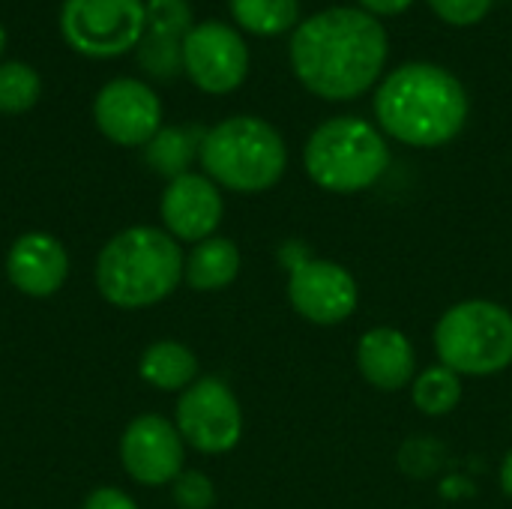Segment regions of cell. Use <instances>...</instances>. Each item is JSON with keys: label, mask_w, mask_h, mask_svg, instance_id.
Here are the masks:
<instances>
[{"label": "cell", "mask_w": 512, "mask_h": 509, "mask_svg": "<svg viewBox=\"0 0 512 509\" xmlns=\"http://www.w3.org/2000/svg\"><path fill=\"white\" fill-rule=\"evenodd\" d=\"M387 63V30L363 9L333 6L309 15L291 36V66L300 84L327 99L363 96Z\"/></svg>", "instance_id": "cell-1"}, {"label": "cell", "mask_w": 512, "mask_h": 509, "mask_svg": "<svg viewBox=\"0 0 512 509\" xmlns=\"http://www.w3.org/2000/svg\"><path fill=\"white\" fill-rule=\"evenodd\" d=\"M375 114L387 135L408 147L450 144L468 120L462 81L435 63L393 69L375 93Z\"/></svg>", "instance_id": "cell-2"}, {"label": "cell", "mask_w": 512, "mask_h": 509, "mask_svg": "<svg viewBox=\"0 0 512 509\" xmlns=\"http://www.w3.org/2000/svg\"><path fill=\"white\" fill-rule=\"evenodd\" d=\"M186 255L165 228L135 225L114 234L96 258V288L117 309L156 306L183 282Z\"/></svg>", "instance_id": "cell-3"}, {"label": "cell", "mask_w": 512, "mask_h": 509, "mask_svg": "<svg viewBox=\"0 0 512 509\" xmlns=\"http://www.w3.org/2000/svg\"><path fill=\"white\" fill-rule=\"evenodd\" d=\"M207 177L231 192H264L288 165L282 135L261 117H228L204 132L198 153Z\"/></svg>", "instance_id": "cell-4"}, {"label": "cell", "mask_w": 512, "mask_h": 509, "mask_svg": "<svg viewBox=\"0 0 512 509\" xmlns=\"http://www.w3.org/2000/svg\"><path fill=\"white\" fill-rule=\"evenodd\" d=\"M303 165L321 189L354 195L384 177L390 168V147L372 123L360 117H333L309 135Z\"/></svg>", "instance_id": "cell-5"}, {"label": "cell", "mask_w": 512, "mask_h": 509, "mask_svg": "<svg viewBox=\"0 0 512 509\" xmlns=\"http://www.w3.org/2000/svg\"><path fill=\"white\" fill-rule=\"evenodd\" d=\"M441 366L456 375L486 378L512 366V312L492 300H465L435 327Z\"/></svg>", "instance_id": "cell-6"}, {"label": "cell", "mask_w": 512, "mask_h": 509, "mask_svg": "<svg viewBox=\"0 0 512 509\" xmlns=\"http://www.w3.org/2000/svg\"><path fill=\"white\" fill-rule=\"evenodd\" d=\"M147 24L144 0H66L60 33L84 57H117L141 42Z\"/></svg>", "instance_id": "cell-7"}, {"label": "cell", "mask_w": 512, "mask_h": 509, "mask_svg": "<svg viewBox=\"0 0 512 509\" xmlns=\"http://www.w3.org/2000/svg\"><path fill=\"white\" fill-rule=\"evenodd\" d=\"M174 426L192 450L219 456L240 444L243 411L225 381L198 378L192 387L180 393Z\"/></svg>", "instance_id": "cell-8"}, {"label": "cell", "mask_w": 512, "mask_h": 509, "mask_svg": "<svg viewBox=\"0 0 512 509\" xmlns=\"http://www.w3.org/2000/svg\"><path fill=\"white\" fill-rule=\"evenodd\" d=\"M357 282L354 276L324 258H297L288 264V300L294 312L318 327L342 324L357 309Z\"/></svg>", "instance_id": "cell-9"}, {"label": "cell", "mask_w": 512, "mask_h": 509, "mask_svg": "<svg viewBox=\"0 0 512 509\" xmlns=\"http://www.w3.org/2000/svg\"><path fill=\"white\" fill-rule=\"evenodd\" d=\"M183 69L204 93H231L249 75V48L234 27L204 21L183 39Z\"/></svg>", "instance_id": "cell-10"}, {"label": "cell", "mask_w": 512, "mask_h": 509, "mask_svg": "<svg viewBox=\"0 0 512 509\" xmlns=\"http://www.w3.org/2000/svg\"><path fill=\"white\" fill-rule=\"evenodd\" d=\"M186 441L177 426L159 414L135 417L120 438V462L126 474L141 486H165L183 474Z\"/></svg>", "instance_id": "cell-11"}, {"label": "cell", "mask_w": 512, "mask_h": 509, "mask_svg": "<svg viewBox=\"0 0 512 509\" xmlns=\"http://www.w3.org/2000/svg\"><path fill=\"white\" fill-rule=\"evenodd\" d=\"M93 120L108 141L120 147H144L162 129V102L147 84L114 78L96 93Z\"/></svg>", "instance_id": "cell-12"}, {"label": "cell", "mask_w": 512, "mask_h": 509, "mask_svg": "<svg viewBox=\"0 0 512 509\" xmlns=\"http://www.w3.org/2000/svg\"><path fill=\"white\" fill-rule=\"evenodd\" d=\"M159 213H162L165 231L177 243H201L213 237V231L219 228L225 204H222L219 186L207 174L189 171L183 177H174L165 186Z\"/></svg>", "instance_id": "cell-13"}, {"label": "cell", "mask_w": 512, "mask_h": 509, "mask_svg": "<svg viewBox=\"0 0 512 509\" xmlns=\"http://www.w3.org/2000/svg\"><path fill=\"white\" fill-rule=\"evenodd\" d=\"M6 276L21 294L45 300L63 288L69 276V252L57 237L45 231H27L9 246Z\"/></svg>", "instance_id": "cell-14"}, {"label": "cell", "mask_w": 512, "mask_h": 509, "mask_svg": "<svg viewBox=\"0 0 512 509\" xmlns=\"http://www.w3.org/2000/svg\"><path fill=\"white\" fill-rule=\"evenodd\" d=\"M192 30V9L186 0H147V24L141 33L138 63L153 78L165 81L183 69V39Z\"/></svg>", "instance_id": "cell-15"}, {"label": "cell", "mask_w": 512, "mask_h": 509, "mask_svg": "<svg viewBox=\"0 0 512 509\" xmlns=\"http://www.w3.org/2000/svg\"><path fill=\"white\" fill-rule=\"evenodd\" d=\"M357 369L360 375L381 393H396L414 384L417 354L411 339L393 327H375L363 333L357 345Z\"/></svg>", "instance_id": "cell-16"}, {"label": "cell", "mask_w": 512, "mask_h": 509, "mask_svg": "<svg viewBox=\"0 0 512 509\" xmlns=\"http://www.w3.org/2000/svg\"><path fill=\"white\" fill-rule=\"evenodd\" d=\"M240 273V249L228 237H207L186 255L183 279L192 291H222Z\"/></svg>", "instance_id": "cell-17"}, {"label": "cell", "mask_w": 512, "mask_h": 509, "mask_svg": "<svg viewBox=\"0 0 512 509\" xmlns=\"http://www.w3.org/2000/svg\"><path fill=\"white\" fill-rule=\"evenodd\" d=\"M138 372L156 390H165V393L180 390L183 393L186 387H192L198 381V360L186 345L162 339V342H153L141 354Z\"/></svg>", "instance_id": "cell-18"}, {"label": "cell", "mask_w": 512, "mask_h": 509, "mask_svg": "<svg viewBox=\"0 0 512 509\" xmlns=\"http://www.w3.org/2000/svg\"><path fill=\"white\" fill-rule=\"evenodd\" d=\"M201 141L204 129L198 126H165L144 144V159L156 174L174 180L189 174L192 159L201 153Z\"/></svg>", "instance_id": "cell-19"}, {"label": "cell", "mask_w": 512, "mask_h": 509, "mask_svg": "<svg viewBox=\"0 0 512 509\" xmlns=\"http://www.w3.org/2000/svg\"><path fill=\"white\" fill-rule=\"evenodd\" d=\"M411 396L417 411H423L426 417H447L462 402V375L447 366H432L414 378Z\"/></svg>", "instance_id": "cell-20"}, {"label": "cell", "mask_w": 512, "mask_h": 509, "mask_svg": "<svg viewBox=\"0 0 512 509\" xmlns=\"http://www.w3.org/2000/svg\"><path fill=\"white\" fill-rule=\"evenodd\" d=\"M237 24L258 36H276L297 24L300 0H228Z\"/></svg>", "instance_id": "cell-21"}, {"label": "cell", "mask_w": 512, "mask_h": 509, "mask_svg": "<svg viewBox=\"0 0 512 509\" xmlns=\"http://www.w3.org/2000/svg\"><path fill=\"white\" fill-rule=\"evenodd\" d=\"M42 81L21 60L0 63V114H24L39 102Z\"/></svg>", "instance_id": "cell-22"}, {"label": "cell", "mask_w": 512, "mask_h": 509, "mask_svg": "<svg viewBox=\"0 0 512 509\" xmlns=\"http://www.w3.org/2000/svg\"><path fill=\"white\" fill-rule=\"evenodd\" d=\"M216 501V489L207 474L183 471L174 480V504L180 509H210Z\"/></svg>", "instance_id": "cell-23"}, {"label": "cell", "mask_w": 512, "mask_h": 509, "mask_svg": "<svg viewBox=\"0 0 512 509\" xmlns=\"http://www.w3.org/2000/svg\"><path fill=\"white\" fill-rule=\"evenodd\" d=\"M435 15L453 27H471L483 21L492 9V0H429Z\"/></svg>", "instance_id": "cell-24"}, {"label": "cell", "mask_w": 512, "mask_h": 509, "mask_svg": "<svg viewBox=\"0 0 512 509\" xmlns=\"http://www.w3.org/2000/svg\"><path fill=\"white\" fill-rule=\"evenodd\" d=\"M84 509H138V504H135L126 492L105 486V489H96V492L87 495Z\"/></svg>", "instance_id": "cell-25"}, {"label": "cell", "mask_w": 512, "mask_h": 509, "mask_svg": "<svg viewBox=\"0 0 512 509\" xmlns=\"http://www.w3.org/2000/svg\"><path fill=\"white\" fill-rule=\"evenodd\" d=\"M414 0H360L363 12L369 15H399L411 6Z\"/></svg>", "instance_id": "cell-26"}, {"label": "cell", "mask_w": 512, "mask_h": 509, "mask_svg": "<svg viewBox=\"0 0 512 509\" xmlns=\"http://www.w3.org/2000/svg\"><path fill=\"white\" fill-rule=\"evenodd\" d=\"M501 489L507 492V498H512V450L507 453L504 465H501Z\"/></svg>", "instance_id": "cell-27"}, {"label": "cell", "mask_w": 512, "mask_h": 509, "mask_svg": "<svg viewBox=\"0 0 512 509\" xmlns=\"http://www.w3.org/2000/svg\"><path fill=\"white\" fill-rule=\"evenodd\" d=\"M3 45H6V30L0 27V51H3Z\"/></svg>", "instance_id": "cell-28"}]
</instances>
